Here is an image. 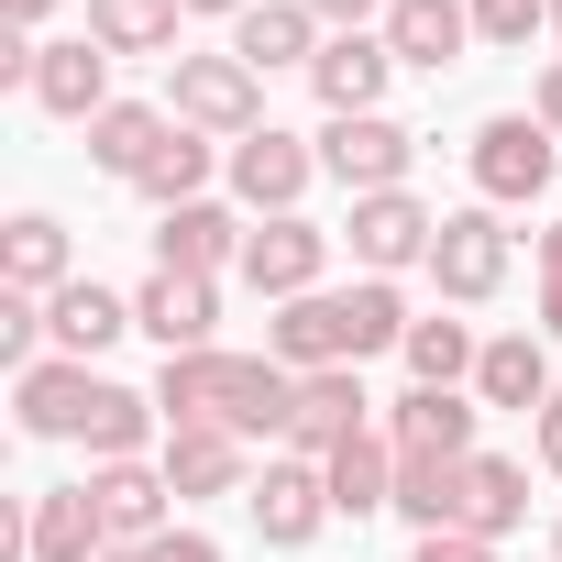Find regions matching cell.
Here are the masks:
<instances>
[{
    "label": "cell",
    "mask_w": 562,
    "mask_h": 562,
    "mask_svg": "<svg viewBox=\"0 0 562 562\" xmlns=\"http://www.w3.org/2000/svg\"><path fill=\"white\" fill-rule=\"evenodd\" d=\"M518 518H529V463L474 452V463H463V529H474V540H507Z\"/></svg>",
    "instance_id": "f1b7e54d"
},
{
    "label": "cell",
    "mask_w": 562,
    "mask_h": 562,
    "mask_svg": "<svg viewBox=\"0 0 562 562\" xmlns=\"http://www.w3.org/2000/svg\"><path fill=\"white\" fill-rule=\"evenodd\" d=\"M166 133H177V111H166V100H111V111L89 122V166L133 188V177H144V166L166 155Z\"/></svg>",
    "instance_id": "d4e9b609"
},
{
    "label": "cell",
    "mask_w": 562,
    "mask_h": 562,
    "mask_svg": "<svg viewBox=\"0 0 562 562\" xmlns=\"http://www.w3.org/2000/svg\"><path fill=\"white\" fill-rule=\"evenodd\" d=\"M408 155H419V133H408V122H386V111L321 122V177H342L353 199H375V188H408Z\"/></svg>",
    "instance_id": "9c48e42d"
},
{
    "label": "cell",
    "mask_w": 562,
    "mask_h": 562,
    "mask_svg": "<svg viewBox=\"0 0 562 562\" xmlns=\"http://www.w3.org/2000/svg\"><path fill=\"white\" fill-rule=\"evenodd\" d=\"M166 111L188 133H210V144H243V133H265V78L232 45L221 56H166Z\"/></svg>",
    "instance_id": "3957f363"
},
{
    "label": "cell",
    "mask_w": 562,
    "mask_h": 562,
    "mask_svg": "<svg viewBox=\"0 0 562 562\" xmlns=\"http://www.w3.org/2000/svg\"><path fill=\"white\" fill-rule=\"evenodd\" d=\"M463 166H474V199L485 210H529L540 188H562V133L540 111H496V122H474Z\"/></svg>",
    "instance_id": "7a4b0ae2"
},
{
    "label": "cell",
    "mask_w": 562,
    "mask_h": 562,
    "mask_svg": "<svg viewBox=\"0 0 562 562\" xmlns=\"http://www.w3.org/2000/svg\"><path fill=\"white\" fill-rule=\"evenodd\" d=\"M188 12H221V23H243V12H254V0H188Z\"/></svg>",
    "instance_id": "7bdbcfd3"
},
{
    "label": "cell",
    "mask_w": 562,
    "mask_h": 562,
    "mask_svg": "<svg viewBox=\"0 0 562 562\" xmlns=\"http://www.w3.org/2000/svg\"><path fill=\"white\" fill-rule=\"evenodd\" d=\"M23 551H34V562H100V551H111L100 496H89V485H45V496H23Z\"/></svg>",
    "instance_id": "7402d4cb"
},
{
    "label": "cell",
    "mask_w": 562,
    "mask_h": 562,
    "mask_svg": "<svg viewBox=\"0 0 562 562\" xmlns=\"http://www.w3.org/2000/svg\"><path fill=\"white\" fill-rule=\"evenodd\" d=\"M375 430V397H364V364H331V375H299V397H288V452H310V463H331L342 441H364Z\"/></svg>",
    "instance_id": "8fae6325"
},
{
    "label": "cell",
    "mask_w": 562,
    "mask_h": 562,
    "mask_svg": "<svg viewBox=\"0 0 562 562\" xmlns=\"http://www.w3.org/2000/svg\"><path fill=\"white\" fill-rule=\"evenodd\" d=\"M529 111H540V122H551V133H562V56H551V67H540V89H529Z\"/></svg>",
    "instance_id": "f35d334b"
},
{
    "label": "cell",
    "mask_w": 562,
    "mask_h": 562,
    "mask_svg": "<svg viewBox=\"0 0 562 562\" xmlns=\"http://www.w3.org/2000/svg\"><path fill=\"white\" fill-rule=\"evenodd\" d=\"M540 342H562V288L540 276Z\"/></svg>",
    "instance_id": "60d3db41"
},
{
    "label": "cell",
    "mask_w": 562,
    "mask_h": 562,
    "mask_svg": "<svg viewBox=\"0 0 562 562\" xmlns=\"http://www.w3.org/2000/svg\"><path fill=\"white\" fill-rule=\"evenodd\" d=\"M288 397H299V375L276 364V353H177L166 375H155V408H166V430H243V441H276L288 452Z\"/></svg>",
    "instance_id": "6da1fadb"
},
{
    "label": "cell",
    "mask_w": 562,
    "mask_h": 562,
    "mask_svg": "<svg viewBox=\"0 0 562 562\" xmlns=\"http://www.w3.org/2000/svg\"><path fill=\"white\" fill-rule=\"evenodd\" d=\"M0 288H23V299L78 288V265H67V221H56V210H23L12 232H0Z\"/></svg>",
    "instance_id": "484cf974"
},
{
    "label": "cell",
    "mask_w": 562,
    "mask_h": 562,
    "mask_svg": "<svg viewBox=\"0 0 562 562\" xmlns=\"http://www.w3.org/2000/svg\"><path fill=\"white\" fill-rule=\"evenodd\" d=\"M265 353L288 364V375H331V364H353V310H342V288L288 299V310L265 321Z\"/></svg>",
    "instance_id": "4fadbf2b"
},
{
    "label": "cell",
    "mask_w": 562,
    "mask_h": 562,
    "mask_svg": "<svg viewBox=\"0 0 562 562\" xmlns=\"http://www.w3.org/2000/svg\"><path fill=\"white\" fill-rule=\"evenodd\" d=\"M122 331H133V299H111L100 276H78V288H56V299H45V342H56L67 364H100Z\"/></svg>",
    "instance_id": "603a6c76"
},
{
    "label": "cell",
    "mask_w": 562,
    "mask_h": 562,
    "mask_svg": "<svg viewBox=\"0 0 562 562\" xmlns=\"http://www.w3.org/2000/svg\"><path fill=\"white\" fill-rule=\"evenodd\" d=\"M133 331L177 364V353H210L221 342V276H144V288H133Z\"/></svg>",
    "instance_id": "52a82bcc"
},
{
    "label": "cell",
    "mask_w": 562,
    "mask_h": 562,
    "mask_svg": "<svg viewBox=\"0 0 562 562\" xmlns=\"http://www.w3.org/2000/svg\"><path fill=\"white\" fill-rule=\"evenodd\" d=\"M342 243H353V265H364V276H408V265H430V243H441V210H419L408 188H375V199H353Z\"/></svg>",
    "instance_id": "30bf717a"
},
{
    "label": "cell",
    "mask_w": 562,
    "mask_h": 562,
    "mask_svg": "<svg viewBox=\"0 0 562 562\" xmlns=\"http://www.w3.org/2000/svg\"><path fill=\"white\" fill-rule=\"evenodd\" d=\"M89 408H100V364L45 353L34 375H12V419H23L34 441H78V430H89Z\"/></svg>",
    "instance_id": "ac0fdd59"
},
{
    "label": "cell",
    "mask_w": 562,
    "mask_h": 562,
    "mask_svg": "<svg viewBox=\"0 0 562 562\" xmlns=\"http://www.w3.org/2000/svg\"><path fill=\"white\" fill-rule=\"evenodd\" d=\"M507 221L474 199V210H441V243H430V288L452 299V310H485L496 288H507Z\"/></svg>",
    "instance_id": "277c9868"
},
{
    "label": "cell",
    "mask_w": 562,
    "mask_h": 562,
    "mask_svg": "<svg viewBox=\"0 0 562 562\" xmlns=\"http://www.w3.org/2000/svg\"><path fill=\"white\" fill-rule=\"evenodd\" d=\"M166 485L177 507H210V496H254V441L243 430H166Z\"/></svg>",
    "instance_id": "e0dca14e"
},
{
    "label": "cell",
    "mask_w": 562,
    "mask_h": 562,
    "mask_svg": "<svg viewBox=\"0 0 562 562\" xmlns=\"http://www.w3.org/2000/svg\"><path fill=\"white\" fill-rule=\"evenodd\" d=\"M321 12H310V0H254V12L232 23V56L254 67V78H276V67H321Z\"/></svg>",
    "instance_id": "ffe728a7"
},
{
    "label": "cell",
    "mask_w": 562,
    "mask_h": 562,
    "mask_svg": "<svg viewBox=\"0 0 562 562\" xmlns=\"http://www.w3.org/2000/svg\"><path fill=\"white\" fill-rule=\"evenodd\" d=\"M375 34H386V56H397V67H419V78H441V67H463V56H474V12H463V0H397Z\"/></svg>",
    "instance_id": "d6986e66"
},
{
    "label": "cell",
    "mask_w": 562,
    "mask_h": 562,
    "mask_svg": "<svg viewBox=\"0 0 562 562\" xmlns=\"http://www.w3.org/2000/svg\"><path fill=\"white\" fill-rule=\"evenodd\" d=\"M310 12H321V34H375L397 0H310Z\"/></svg>",
    "instance_id": "e575fe53"
},
{
    "label": "cell",
    "mask_w": 562,
    "mask_h": 562,
    "mask_svg": "<svg viewBox=\"0 0 562 562\" xmlns=\"http://www.w3.org/2000/svg\"><path fill=\"white\" fill-rule=\"evenodd\" d=\"M474 397L540 419V408H551V342H540V331H496V342L474 353Z\"/></svg>",
    "instance_id": "cb8c5ba5"
},
{
    "label": "cell",
    "mask_w": 562,
    "mask_h": 562,
    "mask_svg": "<svg viewBox=\"0 0 562 562\" xmlns=\"http://www.w3.org/2000/svg\"><path fill=\"white\" fill-rule=\"evenodd\" d=\"M551 562H562V518H551Z\"/></svg>",
    "instance_id": "f6af8a7d"
},
{
    "label": "cell",
    "mask_w": 562,
    "mask_h": 562,
    "mask_svg": "<svg viewBox=\"0 0 562 562\" xmlns=\"http://www.w3.org/2000/svg\"><path fill=\"white\" fill-rule=\"evenodd\" d=\"M100 562H144V551H100Z\"/></svg>",
    "instance_id": "ee69618b"
},
{
    "label": "cell",
    "mask_w": 562,
    "mask_h": 562,
    "mask_svg": "<svg viewBox=\"0 0 562 562\" xmlns=\"http://www.w3.org/2000/svg\"><path fill=\"white\" fill-rule=\"evenodd\" d=\"M540 276H551V288H562V221L540 232Z\"/></svg>",
    "instance_id": "b9f144b4"
},
{
    "label": "cell",
    "mask_w": 562,
    "mask_h": 562,
    "mask_svg": "<svg viewBox=\"0 0 562 562\" xmlns=\"http://www.w3.org/2000/svg\"><path fill=\"white\" fill-rule=\"evenodd\" d=\"M232 276H243L254 299L288 310V299H310L321 276H331V232H321V221H299V210H288V221H254V243H243V265H232Z\"/></svg>",
    "instance_id": "ba28073f"
},
{
    "label": "cell",
    "mask_w": 562,
    "mask_h": 562,
    "mask_svg": "<svg viewBox=\"0 0 562 562\" xmlns=\"http://www.w3.org/2000/svg\"><path fill=\"white\" fill-rule=\"evenodd\" d=\"M408 562H496V540H474V529H430Z\"/></svg>",
    "instance_id": "d590c367"
},
{
    "label": "cell",
    "mask_w": 562,
    "mask_h": 562,
    "mask_svg": "<svg viewBox=\"0 0 562 562\" xmlns=\"http://www.w3.org/2000/svg\"><path fill=\"white\" fill-rule=\"evenodd\" d=\"M0 12H12V34H34V23H56L67 0H0Z\"/></svg>",
    "instance_id": "ab89813d"
},
{
    "label": "cell",
    "mask_w": 562,
    "mask_h": 562,
    "mask_svg": "<svg viewBox=\"0 0 562 562\" xmlns=\"http://www.w3.org/2000/svg\"><path fill=\"white\" fill-rule=\"evenodd\" d=\"M221 177H232V199L254 210V221H288L299 199H310V177H321V144H299V133H243L232 155H221Z\"/></svg>",
    "instance_id": "8992f818"
},
{
    "label": "cell",
    "mask_w": 562,
    "mask_h": 562,
    "mask_svg": "<svg viewBox=\"0 0 562 562\" xmlns=\"http://www.w3.org/2000/svg\"><path fill=\"white\" fill-rule=\"evenodd\" d=\"M243 243H254V221L221 210V199L155 210V265H166V276H221V265H243Z\"/></svg>",
    "instance_id": "9a60e30c"
},
{
    "label": "cell",
    "mask_w": 562,
    "mask_h": 562,
    "mask_svg": "<svg viewBox=\"0 0 562 562\" xmlns=\"http://www.w3.org/2000/svg\"><path fill=\"white\" fill-rule=\"evenodd\" d=\"M144 562H221V540L210 529H166V540H144Z\"/></svg>",
    "instance_id": "8d00e7d4"
},
{
    "label": "cell",
    "mask_w": 562,
    "mask_h": 562,
    "mask_svg": "<svg viewBox=\"0 0 562 562\" xmlns=\"http://www.w3.org/2000/svg\"><path fill=\"white\" fill-rule=\"evenodd\" d=\"M474 331L463 321H408V342H397V364H408V386H474Z\"/></svg>",
    "instance_id": "d6a6232c"
},
{
    "label": "cell",
    "mask_w": 562,
    "mask_h": 562,
    "mask_svg": "<svg viewBox=\"0 0 562 562\" xmlns=\"http://www.w3.org/2000/svg\"><path fill=\"white\" fill-rule=\"evenodd\" d=\"M23 100L89 133V122L111 111V45H89V34H56V45L34 56V89H23Z\"/></svg>",
    "instance_id": "5bb4252c"
},
{
    "label": "cell",
    "mask_w": 562,
    "mask_h": 562,
    "mask_svg": "<svg viewBox=\"0 0 562 562\" xmlns=\"http://www.w3.org/2000/svg\"><path fill=\"white\" fill-rule=\"evenodd\" d=\"M243 507H254L265 551H310V540H321V529L342 518V507H331V474H321L310 452H276V463L254 474V496H243Z\"/></svg>",
    "instance_id": "5b68a950"
},
{
    "label": "cell",
    "mask_w": 562,
    "mask_h": 562,
    "mask_svg": "<svg viewBox=\"0 0 562 562\" xmlns=\"http://www.w3.org/2000/svg\"><path fill=\"white\" fill-rule=\"evenodd\" d=\"M321 474H331V507H342V518H375V507H397V441H386V430L342 441Z\"/></svg>",
    "instance_id": "83f0119b"
},
{
    "label": "cell",
    "mask_w": 562,
    "mask_h": 562,
    "mask_svg": "<svg viewBox=\"0 0 562 562\" xmlns=\"http://www.w3.org/2000/svg\"><path fill=\"white\" fill-rule=\"evenodd\" d=\"M397 518L430 540V529H463V463L441 452H397Z\"/></svg>",
    "instance_id": "1f68e13d"
},
{
    "label": "cell",
    "mask_w": 562,
    "mask_h": 562,
    "mask_svg": "<svg viewBox=\"0 0 562 562\" xmlns=\"http://www.w3.org/2000/svg\"><path fill=\"white\" fill-rule=\"evenodd\" d=\"M89 496H100L111 551H144V540L177 529V485H166V463H89Z\"/></svg>",
    "instance_id": "7c38bea8"
},
{
    "label": "cell",
    "mask_w": 562,
    "mask_h": 562,
    "mask_svg": "<svg viewBox=\"0 0 562 562\" xmlns=\"http://www.w3.org/2000/svg\"><path fill=\"white\" fill-rule=\"evenodd\" d=\"M529 441H540V474H562V386H551V408L529 419Z\"/></svg>",
    "instance_id": "74e56055"
},
{
    "label": "cell",
    "mask_w": 562,
    "mask_h": 562,
    "mask_svg": "<svg viewBox=\"0 0 562 562\" xmlns=\"http://www.w3.org/2000/svg\"><path fill=\"white\" fill-rule=\"evenodd\" d=\"M177 23L188 0H89V45L111 56H177Z\"/></svg>",
    "instance_id": "f546056e"
},
{
    "label": "cell",
    "mask_w": 562,
    "mask_h": 562,
    "mask_svg": "<svg viewBox=\"0 0 562 562\" xmlns=\"http://www.w3.org/2000/svg\"><path fill=\"white\" fill-rule=\"evenodd\" d=\"M485 56H529V34H551V0H463Z\"/></svg>",
    "instance_id": "836d02e7"
},
{
    "label": "cell",
    "mask_w": 562,
    "mask_h": 562,
    "mask_svg": "<svg viewBox=\"0 0 562 562\" xmlns=\"http://www.w3.org/2000/svg\"><path fill=\"white\" fill-rule=\"evenodd\" d=\"M155 430H166V408H155L144 386H111V375H100V408H89V430H78V441H89V463H144V441H155Z\"/></svg>",
    "instance_id": "4316f807"
},
{
    "label": "cell",
    "mask_w": 562,
    "mask_h": 562,
    "mask_svg": "<svg viewBox=\"0 0 562 562\" xmlns=\"http://www.w3.org/2000/svg\"><path fill=\"white\" fill-rule=\"evenodd\" d=\"M221 155H232V144H210V133H188V122H177V133H166V155H155V166H144L133 188H144L155 210H188V199H210Z\"/></svg>",
    "instance_id": "4dcf8cb0"
},
{
    "label": "cell",
    "mask_w": 562,
    "mask_h": 562,
    "mask_svg": "<svg viewBox=\"0 0 562 562\" xmlns=\"http://www.w3.org/2000/svg\"><path fill=\"white\" fill-rule=\"evenodd\" d=\"M551 34H562V0H551Z\"/></svg>",
    "instance_id": "bcb514c9"
},
{
    "label": "cell",
    "mask_w": 562,
    "mask_h": 562,
    "mask_svg": "<svg viewBox=\"0 0 562 562\" xmlns=\"http://www.w3.org/2000/svg\"><path fill=\"white\" fill-rule=\"evenodd\" d=\"M474 419H485V397L474 386H408L375 430L397 441V452H441V463H474Z\"/></svg>",
    "instance_id": "2e32d148"
},
{
    "label": "cell",
    "mask_w": 562,
    "mask_h": 562,
    "mask_svg": "<svg viewBox=\"0 0 562 562\" xmlns=\"http://www.w3.org/2000/svg\"><path fill=\"white\" fill-rule=\"evenodd\" d=\"M386 78H397L386 34H331V45H321V67H310V89H321V111H331V122L386 111Z\"/></svg>",
    "instance_id": "44dd1931"
}]
</instances>
